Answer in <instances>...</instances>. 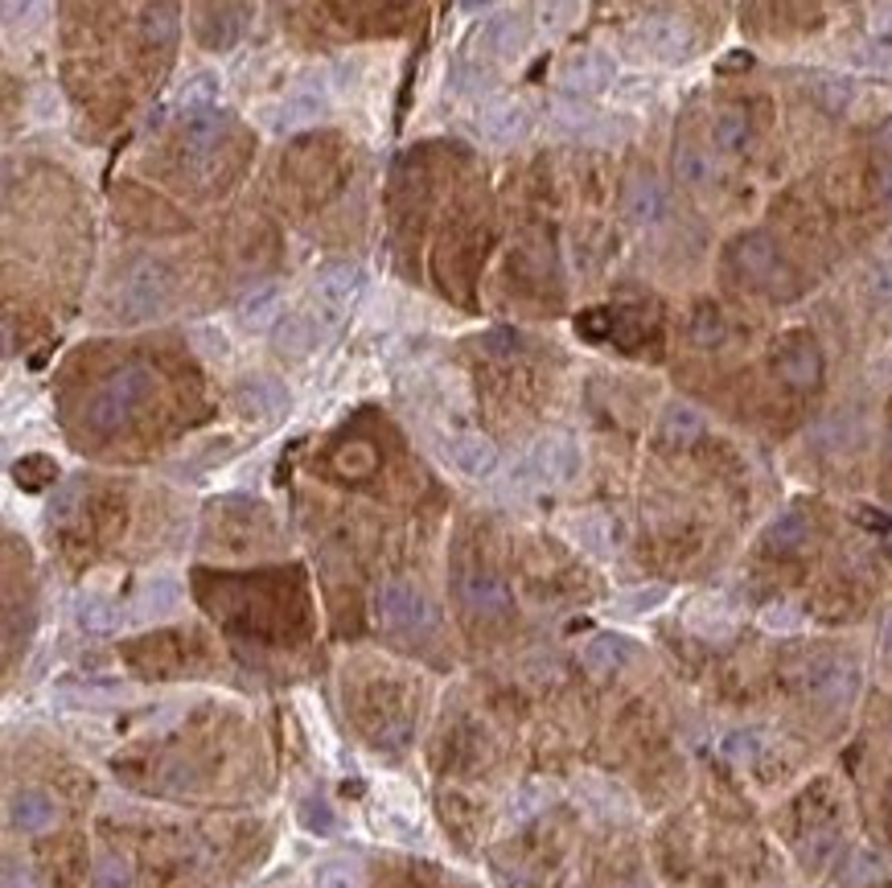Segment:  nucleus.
<instances>
[{
    "label": "nucleus",
    "instance_id": "1",
    "mask_svg": "<svg viewBox=\"0 0 892 888\" xmlns=\"http://www.w3.org/2000/svg\"><path fill=\"white\" fill-rule=\"evenodd\" d=\"M174 300V272L165 259H136L132 268L123 272L120 293H116V317L123 325H145L152 317H161Z\"/></svg>",
    "mask_w": 892,
    "mask_h": 888
},
{
    "label": "nucleus",
    "instance_id": "2",
    "mask_svg": "<svg viewBox=\"0 0 892 888\" xmlns=\"http://www.w3.org/2000/svg\"><path fill=\"white\" fill-rule=\"evenodd\" d=\"M149 391H152L149 366H136V363L120 366V371L91 395V404H87V428H96V432L123 428V424L132 420L136 407L149 399Z\"/></svg>",
    "mask_w": 892,
    "mask_h": 888
},
{
    "label": "nucleus",
    "instance_id": "3",
    "mask_svg": "<svg viewBox=\"0 0 892 888\" xmlns=\"http://www.w3.org/2000/svg\"><path fill=\"white\" fill-rule=\"evenodd\" d=\"M729 259L741 280L757 284V288H765V293H773V296L794 293V288H790V268H785L777 243H773L765 230H744V235H736L729 247Z\"/></svg>",
    "mask_w": 892,
    "mask_h": 888
},
{
    "label": "nucleus",
    "instance_id": "4",
    "mask_svg": "<svg viewBox=\"0 0 892 888\" xmlns=\"http://www.w3.org/2000/svg\"><path fill=\"white\" fill-rule=\"evenodd\" d=\"M375 618H379L383 630H392V633H428L436 625V609L416 584L392 580V584H383L379 596H375Z\"/></svg>",
    "mask_w": 892,
    "mask_h": 888
},
{
    "label": "nucleus",
    "instance_id": "5",
    "mask_svg": "<svg viewBox=\"0 0 892 888\" xmlns=\"http://www.w3.org/2000/svg\"><path fill=\"white\" fill-rule=\"evenodd\" d=\"M634 50L637 55L654 58V62H687V55L695 50V33L683 17L658 13L646 17L642 26L634 29Z\"/></svg>",
    "mask_w": 892,
    "mask_h": 888
},
{
    "label": "nucleus",
    "instance_id": "6",
    "mask_svg": "<svg viewBox=\"0 0 892 888\" xmlns=\"http://www.w3.org/2000/svg\"><path fill=\"white\" fill-rule=\"evenodd\" d=\"M773 375L794 391L819 387V378H823V351H819V342L811 334H802V329L785 334L773 346Z\"/></svg>",
    "mask_w": 892,
    "mask_h": 888
},
{
    "label": "nucleus",
    "instance_id": "7",
    "mask_svg": "<svg viewBox=\"0 0 892 888\" xmlns=\"http://www.w3.org/2000/svg\"><path fill=\"white\" fill-rule=\"evenodd\" d=\"M860 691V671L848 659H819L806 667V695L826 708H848Z\"/></svg>",
    "mask_w": 892,
    "mask_h": 888
},
{
    "label": "nucleus",
    "instance_id": "8",
    "mask_svg": "<svg viewBox=\"0 0 892 888\" xmlns=\"http://www.w3.org/2000/svg\"><path fill=\"white\" fill-rule=\"evenodd\" d=\"M457 596L474 618H506L514 605L511 584L502 576H494V572H465L457 580Z\"/></svg>",
    "mask_w": 892,
    "mask_h": 888
},
{
    "label": "nucleus",
    "instance_id": "9",
    "mask_svg": "<svg viewBox=\"0 0 892 888\" xmlns=\"http://www.w3.org/2000/svg\"><path fill=\"white\" fill-rule=\"evenodd\" d=\"M230 120L218 111H194L181 124V161L186 165H206L218 152V145L227 140Z\"/></svg>",
    "mask_w": 892,
    "mask_h": 888
},
{
    "label": "nucleus",
    "instance_id": "10",
    "mask_svg": "<svg viewBox=\"0 0 892 888\" xmlns=\"http://www.w3.org/2000/svg\"><path fill=\"white\" fill-rule=\"evenodd\" d=\"M531 470H535L539 482L564 485L581 470V453H576V444H572L568 436H543V441L535 444V453H531Z\"/></svg>",
    "mask_w": 892,
    "mask_h": 888
},
{
    "label": "nucleus",
    "instance_id": "11",
    "mask_svg": "<svg viewBox=\"0 0 892 888\" xmlns=\"http://www.w3.org/2000/svg\"><path fill=\"white\" fill-rule=\"evenodd\" d=\"M358 288H363L358 264H329V268H321L317 280H313V300H317L329 317H338L354 296H358Z\"/></svg>",
    "mask_w": 892,
    "mask_h": 888
},
{
    "label": "nucleus",
    "instance_id": "12",
    "mask_svg": "<svg viewBox=\"0 0 892 888\" xmlns=\"http://www.w3.org/2000/svg\"><path fill=\"white\" fill-rule=\"evenodd\" d=\"M622 210H625V218H630L634 227H654V223H663V215H666L663 181H658V177H650V174H634V177H630V186H625Z\"/></svg>",
    "mask_w": 892,
    "mask_h": 888
},
{
    "label": "nucleus",
    "instance_id": "13",
    "mask_svg": "<svg viewBox=\"0 0 892 888\" xmlns=\"http://www.w3.org/2000/svg\"><path fill=\"white\" fill-rule=\"evenodd\" d=\"M559 82H564V91L568 95H601L613 82V62L605 55H596V50H581V55H572L559 70Z\"/></svg>",
    "mask_w": 892,
    "mask_h": 888
},
{
    "label": "nucleus",
    "instance_id": "14",
    "mask_svg": "<svg viewBox=\"0 0 892 888\" xmlns=\"http://www.w3.org/2000/svg\"><path fill=\"white\" fill-rule=\"evenodd\" d=\"M448 461L457 465L465 477H489L498 470V444L482 436V432H460L448 441Z\"/></svg>",
    "mask_w": 892,
    "mask_h": 888
},
{
    "label": "nucleus",
    "instance_id": "15",
    "mask_svg": "<svg viewBox=\"0 0 892 888\" xmlns=\"http://www.w3.org/2000/svg\"><path fill=\"white\" fill-rule=\"evenodd\" d=\"M527 108L518 103V99H489L486 108L477 111V128L489 136V140H498V145H511L518 136H527Z\"/></svg>",
    "mask_w": 892,
    "mask_h": 888
},
{
    "label": "nucleus",
    "instance_id": "16",
    "mask_svg": "<svg viewBox=\"0 0 892 888\" xmlns=\"http://www.w3.org/2000/svg\"><path fill=\"white\" fill-rule=\"evenodd\" d=\"M325 116V103L321 99H313V95H288L280 103H271L264 111V124H268L276 136H293L300 128H313V124Z\"/></svg>",
    "mask_w": 892,
    "mask_h": 888
},
{
    "label": "nucleus",
    "instance_id": "17",
    "mask_svg": "<svg viewBox=\"0 0 892 888\" xmlns=\"http://www.w3.org/2000/svg\"><path fill=\"white\" fill-rule=\"evenodd\" d=\"M235 404H239V412H244L247 420H271L288 407V391H285V383L259 375V378H247L244 387H239Z\"/></svg>",
    "mask_w": 892,
    "mask_h": 888
},
{
    "label": "nucleus",
    "instance_id": "18",
    "mask_svg": "<svg viewBox=\"0 0 892 888\" xmlns=\"http://www.w3.org/2000/svg\"><path fill=\"white\" fill-rule=\"evenodd\" d=\"M181 33V13H177L174 0H149L140 9V41L149 50H169Z\"/></svg>",
    "mask_w": 892,
    "mask_h": 888
},
{
    "label": "nucleus",
    "instance_id": "19",
    "mask_svg": "<svg viewBox=\"0 0 892 888\" xmlns=\"http://www.w3.org/2000/svg\"><path fill=\"white\" fill-rule=\"evenodd\" d=\"M9 822H13L17 831H26V835L50 831V827L58 822L54 798L41 795V790H21V795L9 802Z\"/></svg>",
    "mask_w": 892,
    "mask_h": 888
},
{
    "label": "nucleus",
    "instance_id": "20",
    "mask_svg": "<svg viewBox=\"0 0 892 888\" xmlns=\"http://www.w3.org/2000/svg\"><path fill=\"white\" fill-rule=\"evenodd\" d=\"M280 309H285V296H280L276 284H259V288H251V293L235 305V313H239V322H244L247 329H271V325L280 322Z\"/></svg>",
    "mask_w": 892,
    "mask_h": 888
},
{
    "label": "nucleus",
    "instance_id": "21",
    "mask_svg": "<svg viewBox=\"0 0 892 888\" xmlns=\"http://www.w3.org/2000/svg\"><path fill=\"white\" fill-rule=\"evenodd\" d=\"M177 605H181V584L169 576L149 580L145 589L136 592V618H145V621L169 618V613H177Z\"/></svg>",
    "mask_w": 892,
    "mask_h": 888
},
{
    "label": "nucleus",
    "instance_id": "22",
    "mask_svg": "<svg viewBox=\"0 0 892 888\" xmlns=\"http://www.w3.org/2000/svg\"><path fill=\"white\" fill-rule=\"evenodd\" d=\"M712 145H716L720 152H729V157H736V152H744V148L753 145V120H749V111L744 108L720 111L716 124H712Z\"/></svg>",
    "mask_w": 892,
    "mask_h": 888
},
{
    "label": "nucleus",
    "instance_id": "23",
    "mask_svg": "<svg viewBox=\"0 0 892 888\" xmlns=\"http://www.w3.org/2000/svg\"><path fill=\"white\" fill-rule=\"evenodd\" d=\"M806 539H811V523H806V514H797V511L777 514V519L765 526V547H770V552H777V555L802 552V547H806Z\"/></svg>",
    "mask_w": 892,
    "mask_h": 888
},
{
    "label": "nucleus",
    "instance_id": "24",
    "mask_svg": "<svg viewBox=\"0 0 892 888\" xmlns=\"http://www.w3.org/2000/svg\"><path fill=\"white\" fill-rule=\"evenodd\" d=\"M658 432H663V444H671V448H687V444H695L703 436V416L700 407L691 404H671L663 412V424H658Z\"/></svg>",
    "mask_w": 892,
    "mask_h": 888
},
{
    "label": "nucleus",
    "instance_id": "25",
    "mask_svg": "<svg viewBox=\"0 0 892 888\" xmlns=\"http://www.w3.org/2000/svg\"><path fill=\"white\" fill-rule=\"evenodd\" d=\"M271 346H276V354H285V358H305L317 346V325L305 313H293V317H285V322L276 325Z\"/></svg>",
    "mask_w": 892,
    "mask_h": 888
},
{
    "label": "nucleus",
    "instance_id": "26",
    "mask_svg": "<svg viewBox=\"0 0 892 888\" xmlns=\"http://www.w3.org/2000/svg\"><path fill=\"white\" fill-rule=\"evenodd\" d=\"M691 342L695 346H703V351H716L720 342L729 337V322H724V313H720V305H712V300H700L695 309H691Z\"/></svg>",
    "mask_w": 892,
    "mask_h": 888
},
{
    "label": "nucleus",
    "instance_id": "27",
    "mask_svg": "<svg viewBox=\"0 0 892 888\" xmlns=\"http://www.w3.org/2000/svg\"><path fill=\"white\" fill-rule=\"evenodd\" d=\"M486 46L498 58H518L523 50H527V26H523V21H518L514 13L494 17V21H489V29H486Z\"/></svg>",
    "mask_w": 892,
    "mask_h": 888
},
{
    "label": "nucleus",
    "instance_id": "28",
    "mask_svg": "<svg viewBox=\"0 0 892 888\" xmlns=\"http://www.w3.org/2000/svg\"><path fill=\"white\" fill-rule=\"evenodd\" d=\"M75 618H79V630L91 633V638H108V633L120 630V609L103 601V596H82Z\"/></svg>",
    "mask_w": 892,
    "mask_h": 888
},
{
    "label": "nucleus",
    "instance_id": "29",
    "mask_svg": "<svg viewBox=\"0 0 892 888\" xmlns=\"http://www.w3.org/2000/svg\"><path fill=\"white\" fill-rule=\"evenodd\" d=\"M215 99H218V75H210V70H198V75H190V79L177 87V108L186 111V116L210 111Z\"/></svg>",
    "mask_w": 892,
    "mask_h": 888
},
{
    "label": "nucleus",
    "instance_id": "30",
    "mask_svg": "<svg viewBox=\"0 0 892 888\" xmlns=\"http://www.w3.org/2000/svg\"><path fill=\"white\" fill-rule=\"evenodd\" d=\"M625 654H630V647H625L622 638H613V633H601V638H593L588 647H584V667L596 674H608L617 671L625 662Z\"/></svg>",
    "mask_w": 892,
    "mask_h": 888
},
{
    "label": "nucleus",
    "instance_id": "31",
    "mask_svg": "<svg viewBox=\"0 0 892 888\" xmlns=\"http://www.w3.org/2000/svg\"><path fill=\"white\" fill-rule=\"evenodd\" d=\"M675 177L687 189H703L707 181H712V161H707L695 145H678L675 148Z\"/></svg>",
    "mask_w": 892,
    "mask_h": 888
},
{
    "label": "nucleus",
    "instance_id": "32",
    "mask_svg": "<svg viewBox=\"0 0 892 888\" xmlns=\"http://www.w3.org/2000/svg\"><path fill=\"white\" fill-rule=\"evenodd\" d=\"M82 511V482L79 477H70V482H62L54 490V499H50V506H46V519L54 526H70L75 519H79Z\"/></svg>",
    "mask_w": 892,
    "mask_h": 888
},
{
    "label": "nucleus",
    "instance_id": "33",
    "mask_svg": "<svg viewBox=\"0 0 892 888\" xmlns=\"http://www.w3.org/2000/svg\"><path fill=\"white\" fill-rule=\"evenodd\" d=\"M334 465H338L341 477H366V473H375V465H379V453L366 441H350L334 453Z\"/></svg>",
    "mask_w": 892,
    "mask_h": 888
},
{
    "label": "nucleus",
    "instance_id": "34",
    "mask_svg": "<svg viewBox=\"0 0 892 888\" xmlns=\"http://www.w3.org/2000/svg\"><path fill=\"white\" fill-rule=\"evenodd\" d=\"M198 33H202V46H210V50H230V46H235V38H239V17L230 13V9H222V13H210Z\"/></svg>",
    "mask_w": 892,
    "mask_h": 888
},
{
    "label": "nucleus",
    "instance_id": "35",
    "mask_svg": "<svg viewBox=\"0 0 892 888\" xmlns=\"http://www.w3.org/2000/svg\"><path fill=\"white\" fill-rule=\"evenodd\" d=\"M581 13V0H535V17L547 33H564Z\"/></svg>",
    "mask_w": 892,
    "mask_h": 888
},
{
    "label": "nucleus",
    "instance_id": "36",
    "mask_svg": "<svg viewBox=\"0 0 892 888\" xmlns=\"http://www.w3.org/2000/svg\"><path fill=\"white\" fill-rule=\"evenodd\" d=\"M13 477L21 490H46V485H54L58 465L50 457H26V461H17Z\"/></svg>",
    "mask_w": 892,
    "mask_h": 888
},
{
    "label": "nucleus",
    "instance_id": "37",
    "mask_svg": "<svg viewBox=\"0 0 892 888\" xmlns=\"http://www.w3.org/2000/svg\"><path fill=\"white\" fill-rule=\"evenodd\" d=\"M132 885V868L123 856H99L91 868V888H128Z\"/></svg>",
    "mask_w": 892,
    "mask_h": 888
},
{
    "label": "nucleus",
    "instance_id": "38",
    "mask_svg": "<svg viewBox=\"0 0 892 888\" xmlns=\"http://www.w3.org/2000/svg\"><path fill=\"white\" fill-rule=\"evenodd\" d=\"M880 880V864L868 856V851H860V856H852L848 860V868H843V888H872Z\"/></svg>",
    "mask_w": 892,
    "mask_h": 888
},
{
    "label": "nucleus",
    "instance_id": "39",
    "mask_svg": "<svg viewBox=\"0 0 892 888\" xmlns=\"http://www.w3.org/2000/svg\"><path fill=\"white\" fill-rule=\"evenodd\" d=\"M814 99L826 111H843L852 103V82L848 79H814Z\"/></svg>",
    "mask_w": 892,
    "mask_h": 888
},
{
    "label": "nucleus",
    "instance_id": "40",
    "mask_svg": "<svg viewBox=\"0 0 892 888\" xmlns=\"http://www.w3.org/2000/svg\"><path fill=\"white\" fill-rule=\"evenodd\" d=\"M317 888H358V868L350 860H329L317 868Z\"/></svg>",
    "mask_w": 892,
    "mask_h": 888
},
{
    "label": "nucleus",
    "instance_id": "41",
    "mask_svg": "<svg viewBox=\"0 0 892 888\" xmlns=\"http://www.w3.org/2000/svg\"><path fill=\"white\" fill-rule=\"evenodd\" d=\"M300 822L317 835H329L334 831V810H329L325 798H305V802H300Z\"/></svg>",
    "mask_w": 892,
    "mask_h": 888
},
{
    "label": "nucleus",
    "instance_id": "42",
    "mask_svg": "<svg viewBox=\"0 0 892 888\" xmlns=\"http://www.w3.org/2000/svg\"><path fill=\"white\" fill-rule=\"evenodd\" d=\"M46 0H4V26L9 29H29L41 17Z\"/></svg>",
    "mask_w": 892,
    "mask_h": 888
},
{
    "label": "nucleus",
    "instance_id": "43",
    "mask_svg": "<svg viewBox=\"0 0 892 888\" xmlns=\"http://www.w3.org/2000/svg\"><path fill=\"white\" fill-rule=\"evenodd\" d=\"M613 322H617V313L613 309H593V313H581V317H576V329H581L584 337L601 342V337H613Z\"/></svg>",
    "mask_w": 892,
    "mask_h": 888
},
{
    "label": "nucleus",
    "instance_id": "44",
    "mask_svg": "<svg viewBox=\"0 0 892 888\" xmlns=\"http://www.w3.org/2000/svg\"><path fill=\"white\" fill-rule=\"evenodd\" d=\"M4 888H38V876L26 860H4Z\"/></svg>",
    "mask_w": 892,
    "mask_h": 888
},
{
    "label": "nucleus",
    "instance_id": "45",
    "mask_svg": "<svg viewBox=\"0 0 892 888\" xmlns=\"http://www.w3.org/2000/svg\"><path fill=\"white\" fill-rule=\"evenodd\" d=\"M855 67L876 70V75H892V50H880V46H868V50H855Z\"/></svg>",
    "mask_w": 892,
    "mask_h": 888
},
{
    "label": "nucleus",
    "instance_id": "46",
    "mask_svg": "<svg viewBox=\"0 0 892 888\" xmlns=\"http://www.w3.org/2000/svg\"><path fill=\"white\" fill-rule=\"evenodd\" d=\"M482 346H486L494 358H514V351H518V337H514L511 329H489V334L482 337Z\"/></svg>",
    "mask_w": 892,
    "mask_h": 888
},
{
    "label": "nucleus",
    "instance_id": "47",
    "mask_svg": "<svg viewBox=\"0 0 892 888\" xmlns=\"http://www.w3.org/2000/svg\"><path fill=\"white\" fill-rule=\"evenodd\" d=\"M872 186H876V198L892 210V161H876L872 169Z\"/></svg>",
    "mask_w": 892,
    "mask_h": 888
},
{
    "label": "nucleus",
    "instance_id": "48",
    "mask_svg": "<svg viewBox=\"0 0 892 888\" xmlns=\"http://www.w3.org/2000/svg\"><path fill=\"white\" fill-rule=\"evenodd\" d=\"M555 116H559V120H568V128H576V132H588V128H593V111L588 108H568V103H559V108H555Z\"/></svg>",
    "mask_w": 892,
    "mask_h": 888
},
{
    "label": "nucleus",
    "instance_id": "49",
    "mask_svg": "<svg viewBox=\"0 0 892 888\" xmlns=\"http://www.w3.org/2000/svg\"><path fill=\"white\" fill-rule=\"evenodd\" d=\"M860 523H864L868 531H876V535H889V531H892L889 514L872 511V506H860Z\"/></svg>",
    "mask_w": 892,
    "mask_h": 888
},
{
    "label": "nucleus",
    "instance_id": "50",
    "mask_svg": "<svg viewBox=\"0 0 892 888\" xmlns=\"http://www.w3.org/2000/svg\"><path fill=\"white\" fill-rule=\"evenodd\" d=\"M876 161H892V120L880 124V132H876Z\"/></svg>",
    "mask_w": 892,
    "mask_h": 888
},
{
    "label": "nucleus",
    "instance_id": "51",
    "mask_svg": "<svg viewBox=\"0 0 892 888\" xmlns=\"http://www.w3.org/2000/svg\"><path fill=\"white\" fill-rule=\"evenodd\" d=\"M872 293H876L880 300H892V268H880L876 276H872Z\"/></svg>",
    "mask_w": 892,
    "mask_h": 888
},
{
    "label": "nucleus",
    "instance_id": "52",
    "mask_svg": "<svg viewBox=\"0 0 892 888\" xmlns=\"http://www.w3.org/2000/svg\"><path fill=\"white\" fill-rule=\"evenodd\" d=\"M749 67H753V55H744V50H732V55L720 62V70H724V75H729V70H749Z\"/></svg>",
    "mask_w": 892,
    "mask_h": 888
},
{
    "label": "nucleus",
    "instance_id": "53",
    "mask_svg": "<svg viewBox=\"0 0 892 888\" xmlns=\"http://www.w3.org/2000/svg\"><path fill=\"white\" fill-rule=\"evenodd\" d=\"M765 625H794V609H785V605L765 609Z\"/></svg>",
    "mask_w": 892,
    "mask_h": 888
},
{
    "label": "nucleus",
    "instance_id": "54",
    "mask_svg": "<svg viewBox=\"0 0 892 888\" xmlns=\"http://www.w3.org/2000/svg\"><path fill=\"white\" fill-rule=\"evenodd\" d=\"M872 26H876V33H880V38H892V4H884V9H880V13H876V21H872Z\"/></svg>",
    "mask_w": 892,
    "mask_h": 888
},
{
    "label": "nucleus",
    "instance_id": "55",
    "mask_svg": "<svg viewBox=\"0 0 892 888\" xmlns=\"http://www.w3.org/2000/svg\"><path fill=\"white\" fill-rule=\"evenodd\" d=\"M729 753H757V740H753V737H732L729 740Z\"/></svg>",
    "mask_w": 892,
    "mask_h": 888
},
{
    "label": "nucleus",
    "instance_id": "56",
    "mask_svg": "<svg viewBox=\"0 0 892 888\" xmlns=\"http://www.w3.org/2000/svg\"><path fill=\"white\" fill-rule=\"evenodd\" d=\"M884 822H889V835H892V786H889V795H884Z\"/></svg>",
    "mask_w": 892,
    "mask_h": 888
},
{
    "label": "nucleus",
    "instance_id": "57",
    "mask_svg": "<svg viewBox=\"0 0 892 888\" xmlns=\"http://www.w3.org/2000/svg\"><path fill=\"white\" fill-rule=\"evenodd\" d=\"M489 0H460V9H469V13H477V9H486Z\"/></svg>",
    "mask_w": 892,
    "mask_h": 888
},
{
    "label": "nucleus",
    "instance_id": "58",
    "mask_svg": "<svg viewBox=\"0 0 892 888\" xmlns=\"http://www.w3.org/2000/svg\"><path fill=\"white\" fill-rule=\"evenodd\" d=\"M884 654H892V618H889V625H884Z\"/></svg>",
    "mask_w": 892,
    "mask_h": 888
},
{
    "label": "nucleus",
    "instance_id": "59",
    "mask_svg": "<svg viewBox=\"0 0 892 888\" xmlns=\"http://www.w3.org/2000/svg\"><path fill=\"white\" fill-rule=\"evenodd\" d=\"M889 465H892V428H889Z\"/></svg>",
    "mask_w": 892,
    "mask_h": 888
}]
</instances>
